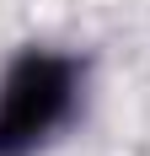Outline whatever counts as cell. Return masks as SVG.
Returning <instances> with one entry per match:
<instances>
[{
  "label": "cell",
  "mask_w": 150,
  "mask_h": 156,
  "mask_svg": "<svg viewBox=\"0 0 150 156\" xmlns=\"http://www.w3.org/2000/svg\"><path fill=\"white\" fill-rule=\"evenodd\" d=\"M75 70L54 54H27L0 86V156H27L43 145L75 108Z\"/></svg>",
  "instance_id": "6da1fadb"
}]
</instances>
